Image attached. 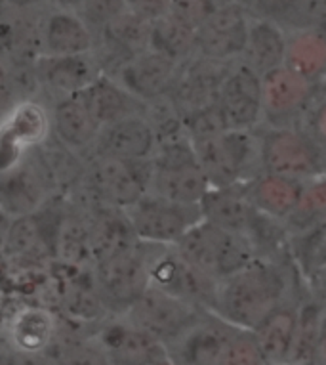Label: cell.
Returning a JSON list of instances; mask_svg holds the SVG:
<instances>
[{
	"label": "cell",
	"instance_id": "6da1fadb",
	"mask_svg": "<svg viewBox=\"0 0 326 365\" xmlns=\"http://www.w3.org/2000/svg\"><path fill=\"white\" fill-rule=\"evenodd\" d=\"M288 279L279 264L258 257L214 289L210 314L238 331H252L269 312L288 300Z\"/></svg>",
	"mask_w": 326,
	"mask_h": 365
},
{
	"label": "cell",
	"instance_id": "7a4b0ae2",
	"mask_svg": "<svg viewBox=\"0 0 326 365\" xmlns=\"http://www.w3.org/2000/svg\"><path fill=\"white\" fill-rule=\"evenodd\" d=\"M174 251L210 283H220L260 257L248 235L201 220L174 245Z\"/></svg>",
	"mask_w": 326,
	"mask_h": 365
},
{
	"label": "cell",
	"instance_id": "3957f363",
	"mask_svg": "<svg viewBox=\"0 0 326 365\" xmlns=\"http://www.w3.org/2000/svg\"><path fill=\"white\" fill-rule=\"evenodd\" d=\"M210 187L246 184L260 173L256 130H221L191 140Z\"/></svg>",
	"mask_w": 326,
	"mask_h": 365
},
{
	"label": "cell",
	"instance_id": "277c9868",
	"mask_svg": "<svg viewBox=\"0 0 326 365\" xmlns=\"http://www.w3.org/2000/svg\"><path fill=\"white\" fill-rule=\"evenodd\" d=\"M208 190L210 184L185 134L159 142L151 159L149 193L176 203L199 205Z\"/></svg>",
	"mask_w": 326,
	"mask_h": 365
},
{
	"label": "cell",
	"instance_id": "5b68a950",
	"mask_svg": "<svg viewBox=\"0 0 326 365\" xmlns=\"http://www.w3.org/2000/svg\"><path fill=\"white\" fill-rule=\"evenodd\" d=\"M260 148V173L305 182L325 176V148L296 126L256 128Z\"/></svg>",
	"mask_w": 326,
	"mask_h": 365
},
{
	"label": "cell",
	"instance_id": "8992f818",
	"mask_svg": "<svg viewBox=\"0 0 326 365\" xmlns=\"http://www.w3.org/2000/svg\"><path fill=\"white\" fill-rule=\"evenodd\" d=\"M151 161H120L92 157L84 168L83 190L92 207L126 210L149 192Z\"/></svg>",
	"mask_w": 326,
	"mask_h": 365
},
{
	"label": "cell",
	"instance_id": "52a82bcc",
	"mask_svg": "<svg viewBox=\"0 0 326 365\" xmlns=\"http://www.w3.org/2000/svg\"><path fill=\"white\" fill-rule=\"evenodd\" d=\"M122 212L137 243L157 247H174L202 220L199 205L176 203L149 192Z\"/></svg>",
	"mask_w": 326,
	"mask_h": 365
},
{
	"label": "cell",
	"instance_id": "ba28073f",
	"mask_svg": "<svg viewBox=\"0 0 326 365\" xmlns=\"http://www.w3.org/2000/svg\"><path fill=\"white\" fill-rule=\"evenodd\" d=\"M92 277L107 316H122L149 285L145 245L137 243L132 251L94 264Z\"/></svg>",
	"mask_w": 326,
	"mask_h": 365
},
{
	"label": "cell",
	"instance_id": "9c48e42d",
	"mask_svg": "<svg viewBox=\"0 0 326 365\" xmlns=\"http://www.w3.org/2000/svg\"><path fill=\"white\" fill-rule=\"evenodd\" d=\"M53 193L56 184L38 148L18 165L0 170V210L12 220L36 212Z\"/></svg>",
	"mask_w": 326,
	"mask_h": 365
},
{
	"label": "cell",
	"instance_id": "30bf717a",
	"mask_svg": "<svg viewBox=\"0 0 326 365\" xmlns=\"http://www.w3.org/2000/svg\"><path fill=\"white\" fill-rule=\"evenodd\" d=\"M204 310L187 304L172 294L147 285L122 316L164 348L178 339Z\"/></svg>",
	"mask_w": 326,
	"mask_h": 365
},
{
	"label": "cell",
	"instance_id": "8fae6325",
	"mask_svg": "<svg viewBox=\"0 0 326 365\" xmlns=\"http://www.w3.org/2000/svg\"><path fill=\"white\" fill-rule=\"evenodd\" d=\"M216 109L226 130H256L261 125V77L241 60L229 61L216 92Z\"/></svg>",
	"mask_w": 326,
	"mask_h": 365
},
{
	"label": "cell",
	"instance_id": "7c38bea8",
	"mask_svg": "<svg viewBox=\"0 0 326 365\" xmlns=\"http://www.w3.org/2000/svg\"><path fill=\"white\" fill-rule=\"evenodd\" d=\"M145 245V243H143ZM147 252L149 285L195 306L199 310L210 312L216 285L191 268L174 247L145 245Z\"/></svg>",
	"mask_w": 326,
	"mask_h": 365
},
{
	"label": "cell",
	"instance_id": "4fadbf2b",
	"mask_svg": "<svg viewBox=\"0 0 326 365\" xmlns=\"http://www.w3.org/2000/svg\"><path fill=\"white\" fill-rule=\"evenodd\" d=\"M322 84H311L285 66L261 77V125L294 126Z\"/></svg>",
	"mask_w": 326,
	"mask_h": 365
},
{
	"label": "cell",
	"instance_id": "5bb4252c",
	"mask_svg": "<svg viewBox=\"0 0 326 365\" xmlns=\"http://www.w3.org/2000/svg\"><path fill=\"white\" fill-rule=\"evenodd\" d=\"M248 21V12L241 2L214 8V12L195 31V56L218 63L238 60L246 41Z\"/></svg>",
	"mask_w": 326,
	"mask_h": 365
},
{
	"label": "cell",
	"instance_id": "9a60e30c",
	"mask_svg": "<svg viewBox=\"0 0 326 365\" xmlns=\"http://www.w3.org/2000/svg\"><path fill=\"white\" fill-rule=\"evenodd\" d=\"M202 220L210 222L221 230H229L235 234L248 235L254 241L256 249L261 241L263 230L271 218L260 215L250 203L244 184L233 186L210 187L206 195L199 203Z\"/></svg>",
	"mask_w": 326,
	"mask_h": 365
},
{
	"label": "cell",
	"instance_id": "2e32d148",
	"mask_svg": "<svg viewBox=\"0 0 326 365\" xmlns=\"http://www.w3.org/2000/svg\"><path fill=\"white\" fill-rule=\"evenodd\" d=\"M50 138V115L38 100H19L0 126V170L18 165Z\"/></svg>",
	"mask_w": 326,
	"mask_h": 365
},
{
	"label": "cell",
	"instance_id": "e0dca14e",
	"mask_svg": "<svg viewBox=\"0 0 326 365\" xmlns=\"http://www.w3.org/2000/svg\"><path fill=\"white\" fill-rule=\"evenodd\" d=\"M237 331L210 312H202L178 339L164 346V356L176 365H216Z\"/></svg>",
	"mask_w": 326,
	"mask_h": 365
},
{
	"label": "cell",
	"instance_id": "ac0fdd59",
	"mask_svg": "<svg viewBox=\"0 0 326 365\" xmlns=\"http://www.w3.org/2000/svg\"><path fill=\"white\" fill-rule=\"evenodd\" d=\"M159 148L153 126L143 113L130 115L100 128L92 157H111L120 161H151Z\"/></svg>",
	"mask_w": 326,
	"mask_h": 365
},
{
	"label": "cell",
	"instance_id": "d6986e66",
	"mask_svg": "<svg viewBox=\"0 0 326 365\" xmlns=\"http://www.w3.org/2000/svg\"><path fill=\"white\" fill-rule=\"evenodd\" d=\"M179 66L182 63L168 60L153 50H145L142 54L125 61L111 77L130 96L145 106V103L157 102L160 98L168 96Z\"/></svg>",
	"mask_w": 326,
	"mask_h": 365
},
{
	"label": "cell",
	"instance_id": "ffe728a7",
	"mask_svg": "<svg viewBox=\"0 0 326 365\" xmlns=\"http://www.w3.org/2000/svg\"><path fill=\"white\" fill-rule=\"evenodd\" d=\"M92 335L109 359V365H151L164 356V348L125 316H107Z\"/></svg>",
	"mask_w": 326,
	"mask_h": 365
},
{
	"label": "cell",
	"instance_id": "44dd1931",
	"mask_svg": "<svg viewBox=\"0 0 326 365\" xmlns=\"http://www.w3.org/2000/svg\"><path fill=\"white\" fill-rule=\"evenodd\" d=\"M101 73L95 56H41L35 61L38 94H46L50 102L75 96L83 92Z\"/></svg>",
	"mask_w": 326,
	"mask_h": 365
},
{
	"label": "cell",
	"instance_id": "7402d4cb",
	"mask_svg": "<svg viewBox=\"0 0 326 365\" xmlns=\"http://www.w3.org/2000/svg\"><path fill=\"white\" fill-rule=\"evenodd\" d=\"M226 66L227 63L204 60L201 56H191L179 66L168 100L182 119L216 103V92Z\"/></svg>",
	"mask_w": 326,
	"mask_h": 365
},
{
	"label": "cell",
	"instance_id": "603a6c76",
	"mask_svg": "<svg viewBox=\"0 0 326 365\" xmlns=\"http://www.w3.org/2000/svg\"><path fill=\"white\" fill-rule=\"evenodd\" d=\"M44 10H23L0 2V61L4 66L35 63L36 58H41V19Z\"/></svg>",
	"mask_w": 326,
	"mask_h": 365
},
{
	"label": "cell",
	"instance_id": "cb8c5ba5",
	"mask_svg": "<svg viewBox=\"0 0 326 365\" xmlns=\"http://www.w3.org/2000/svg\"><path fill=\"white\" fill-rule=\"evenodd\" d=\"M48 115L50 136L58 144L73 151L80 159L92 153L101 126L95 123L78 94L52 102V109H48Z\"/></svg>",
	"mask_w": 326,
	"mask_h": 365
},
{
	"label": "cell",
	"instance_id": "d4e9b609",
	"mask_svg": "<svg viewBox=\"0 0 326 365\" xmlns=\"http://www.w3.org/2000/svg\"><path fill=\"white\" fill-rule=\"evenodd\" d=\"M95 35L80 16L65 8L48 6L41 19V56L90 54Z\"/></svg>",
	"mask_w": 326,
	"mask_h": 365
},
{
	"label": "cell",
	"instance_id": "484cf974",
	"mask_svg": "<svg viewBox=\"0 0 326 365\" xmlns=\"http://www.w3.org/2000/svg\"><path fill=\"white\" fill-rule=\"evenodd\" d=\"M86 220H88L90 251L94 264L119 257L137 245L136 235L132 232L122 210L90 207L86 210Z\"/></svg>",
	"mask_w": 326,
	"mask_h": 365
},
{
	"label": "cell",
	"instance_id": "4316f807",
	"mask_svg": "<svg viewBox=\"0 0 326 365\" xmlns=\"http://www.w3.org/2000/svg\"><path fill=\"white\" fill-rule=\"evenodd\" d=\"M303 182L277 176V174L258 173L244 186L248 193L250 203L260 215L275 222L285 224L286 218L296 209Z\"/></svg>",
	"mask_w": 326,
	"mask_h": 365
},
{
	"label": "cell",
	"instance_id": "83f0119b",
	"mask_svg": "<svg viewBox=\"0 0 326 365\" xmlns=\"http://www.w3.org/2000/svg\"><path fill=\"white\" fill-rule=\"evenodd\" d=\"M296 322L298 302L288 299L269 312L263 317V322L252 331L258 350H260L261 358L265 359L267 365H275L290 359Z\"/></svg>",
	"mask_w": 326,
	"mask_h": 365
},
{
	"label": "cell",
	"instance_id": "f1b7e54d",
	"mask_svg": "<svg viewBox=\"0 0 326 365\" xmlns=\"http://www.w3.org/2000/svg\"><path fill=\"white\" fill-rule=\"evenodd\" d=\"M60 331V322L52 310L42 306H25L10 319L8 341L14 352H50Z\"/></svg>",
	"mask_w": 326,
	"mask_h": 365
},
{
	"label": "cell",
	"instance_id": "f546056e",
	"mask_svg": "<svg viewBox=\"0 0 326 365\" xmlns=\"http://www.w3.org/2000/svg\"><path fill=\"white\" fill-rule=\"evenodd\" d=\"M286 31L269 19L250 16L246 41L238 60L248 66L256 75L263 77L285 61Z\"/></svg>",
	"mask_w": 326,
	"mask_h": 365
},
{
	"label": "cell",
	"instance_id": "4dcf8cb0",
	"mask_svg": "<svg viewBox=\"0 0 326 365\" xmlns=\"http://www.w3.org/2000/svg\"><path fill=\"white\" fill-rule=\"evenodd\" d=\"M78 96L100 126L143 113V103L130 96L111 75L105 73H100L83 92H78Z\"/></svg>",
	"mask_w": 326,
	"mask_h": 365
},
{
	"label": "cell",
	"instance_id": "1f68e13d",
	"mask_svg": "<svg viewBox=\"0 0 326 365\" xmlns=\"http://www.w3.org/2000/svg\"><path fill=\"white\" fill-rule=\"evenodd\" d=\"M283 66L311 84L325 83L326 36L325 29H305L286 33Z\"/></svg>",
	"mask_w": 326,
	"mask_h": 365
},
{
	"label": "cell",
	"instance_id": "d6a6232c",
	"mask_svg": "<svg viewBox=\"0 0 326 365\" xmlns=\"http://www.w3.org/2000/svg\"><path fill=\"white\" fill-rule=\"evenodd\" d=\"M322 306L309 299L298 302V322L290 359L300 365H319L322 356Z\"/></svg>",
	"mask_w": 326,
	"mask_h": 365
},
{
	"label": "cell",
	"instance_id": "836d02e7",
	"mask_svg": "<svg viewBox=\"0 0 326 365\" xmlns=\"http://www.w3.org/2000/svg\"><path fill=\"white\" fill-rule=\"evenodd\" d=\"M149 50L176 63H184L195 56V31L170 14H164L151 24Z\"/></svg>",
	"mask_w": 326,
	"mask_h": 365
},
{
	"label": "cell",
	"instance_id": "e575fe53",
	"mask_svg": "<svg viewBox=\"0 0 326 365\" xmlns=\"http://www.w3.org/2000/svg\"><path fill=\"white\" fill-rule=\"evenodd\" d=\"M326 210V187L325 176L305 180L298 199L296 209L286 218L283 226L290 227L294 234H302L307 230L320 226L325 220Z\"/></svg>",
	"mask_w": 326,
	"mask_h": 365
},
{
	"label": "cell",
	"instance_id": "d590c367",
	"mask_svg": "<svg viewBox=\"0 0 326 365\" xmlns=\"http://www.w3.org/2000/svg\"><path fill=\"white\" fill-rule=\"evenodd\" d=\"M53 365H109L94 335H71L63 339L58 331L56 342L50 348Z\"/></svg>",
	"mask_w": 326,
	"mask_h": 365
},
{
	"label": "cell",
	"instance_id": "8d00e7d4",
	"mask_svg": "<svg viewBox=\"0 0 326 365\" xmlns=\"http://www.w3.org/2000/svg\"><path fill=\"white\" fill-rule=\"evenodd\" d=\"M326 0H290L279 25L286 33L305 29H325Z\"/></svg>",
	"mask_w": 326,
	"mask_h": 365
},
{
	"label": "cell",
	"instance_id": "74e56055",
	"mask_svg": "<svg viewBox=\"0 0 326 365\" xmlns=\"http://www.w3.org/2000/svg\"><path fill=\"white\" fill-rule=\"evenodd\" d=\"M80 16L88 29L98 35L101 29H105L115 18L126 12L125 0H83L80 6L75 10Z\"/></svg>",
	"mask_w": 326,
	"mask_h": 365
},
{
	"label": "cell",
	"instance_id": "f35d334b",
	"mask_svg": "<svg viewBox=\"0 0 326 365\" xmlns=\"http://www.w3.org/2000/svg\"><path fill=\"white\" fill-rule=\"evenodd\" d=\"M216 365H267L261 358L258 344H256L252 333L237 331L224 348L220 359Z\"/></svg>",
	"mask_w": 326,
	"mask_h": 365
},
{
	"label": "cell",
	"instance_id": "ab89813d",
	"mask_svg": "<svg viewBox=\"0 0 326 365\" xmlns=\"http://www.w3.org/2000/svg\"><path fill=\"white\" fill-rule=\"evenodd\" d=\"M214 12L210 0H168V14L196 31Z\"/></svg>",
	"mask_w": 326,
	"mask_h": 365
},
{
	"label": "cell",
	"instance_id": "60d3db41",
	"mask_svg": "<svg viewBox=\"0 0 326 365\" xmlns=\"http://www.w3.org/2000/svg\"><path fill=\"white\" fill-rule=\"evenodd\" d=\"M288 4H290V0H244L243 2L248 16L269 19L277 25H279L280 18L285 16Z\"/></svg>",
	"mask_w": 326,
	"mask_h": 365
},
{
	"label": "cell",
	"instance_id": "b9f144b4",
	"mask_svg": "<svg viewBox=\"0 0 326 365\" xmlns=\"http://www.w3.org/2000/svg\"><path fill=\"white\" fill-rule=\"evenodd\" d=\"M126 10L153 24L154 19L168 14V0H125Z\"/></svg>",
	"mask_w": 326,
	"mask_h": 365
},
{
	"label": "cell",
	"instance_id": "7bdbcfd3",
	"mask_svg": "<svg viewBox=\"0 0 326 365\" xmlns=\"http://www.w3.org/2000/svg\"><path fill=\"white\" fill-rule=\"evenodd\" d=\"M12 350V348H10ZM12 365H53V358L48 352L23 354L12 350Z\"/></svg>",
	"mask_w": 326,
	"mask_h": 365
},
{
	"label": "cell",
	"instance_id": "ee69618b",
	"mask_svg": "<svg viewBox=\"0 0 326 365\" xmlns=\"http://www.w3.org/2000/svg\"><path fill=\"white\" fill-rule=\"evenodd\" d=\"M18 102L19 100L16 98V94H14L10 86H2L0 88V126L4 125V120H6V117L10 115L12 108Z\"/></svg>",
	"mask_w": 326,
	"mask_h": 365
},
{
	"label": "cell",
	"instance_id": "f6af8a7d",
	"mask_svg": "<svg viewBox=\"0 0 326 365\" xmlns=\"http://www.w3.org/2000/svg\"><path fill=\"white\" fill-rule=\"evenodd\" d=\"M0 2L14 8H23V10H44L53 4V0H0Z\"/></svg>",
	"mask_w": 326,
	"mask_h": 365
},
{
	"label": "cell",
	"instance_id": "bcb514c9",
	"mask_svg": "<svg viewBox=\"0 0 326 365\" xmlns=\"http://www.w3.org/2000/svg\"><path fill=\"white\" fill-rule=\"evenodd\" d=\"M10 222L12 218H8L2 210H0V251L4 249V243H6V235H8V227H10Z\"/></svg>",
	"mask_w": 326,
	"mask_h": 365
},
{
	"label": "cell",
	"instance_id": "7dc6e473",
	"mask_svg": "<svg viewBox=\"0 0 326 365\" xmlns=\"http://www.w3.org/2000/svg\"><path fill=\"white\" fill-rule=\"evenodd\" d=\"M80 2L83 0H53L52 6H58V8H65V10H77L78 6H80Z\"/></svg>",
	"mask_w": 326,
	"mask_h": 365
},
{
	"label": "cell",
	"instance_id": "c3c4849f",
	"mask_svg": "<svg viewBox=\"0 0 326 365\" xmlns=\"http://www.w3.org/2000/svg\"><path fill=\"white\" fill-rule=\"evenodd\" d=\"M2 86H10V83H8L6 66H4V63L0 61V88H2Z\"/></svg>",
	"mask_w": 326,
	"mask_h": 365
},
{
	"label": "cell",
	"instance_id": "681fc988",
	"mask_svg": "<svg viewBox=\"0 0 326 365\" xmlns=\"http://www.w3.org/2000/svg\"><path fill=\"white\" fill-rule=\"evenodd\" d=\"M214 4V8L218 6H227V4H235V2H241V0H210Z\"/></svg>",
	"mask_w": 326,
	"mask_h": 365
},
{
	"label": "cell",
	"instance_id": "f907efd6",
	"mask_svg": "<svg viewBox=\"0 0 326 365\" xmlns=\"http://www.w3.org/2000/svg\"><path fill=\"white\" fill-rule=\"evenodd\" d=\"M151 365H176V364H172V361H170V359H168L167 356H160V358L154 359V361Z\"/></svg>",
	"mask_w": 326,
	"mask_h": 365
},
{
	"label": "cell",
	"instance_id": "816d5d0a",
	"mask_svg": "<svg viewBox=\"0 0 326 365\" xmlns=\"http://www.w3.org/2000/svg\"><path fill=\"white\" fill-rule=\"evenodd\" d=\"M275 365H300V364H294V361H280V364H275Z\"/></svg>",
	"mask_w": 326,
	"mask_h": 365
},
{
	"label": "cell",
	"instance_id": "f5cc1de1",
	"mask_svg": "<svg viewBox=\"0 0 326 365\" xmlns=\"http://www.w3.org/2000/svg\"><path fill=\"white\" fill-rule=\"evenodd\" d=\"M243 2H244V0H241V4H243Z\"/></svg>",
	"mask_w": 326,
	"mask_h": 365
}]
</instances>
